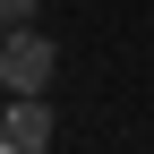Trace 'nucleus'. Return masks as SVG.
<instances>
[{
	"mask_svg": "<svg viewBox=\"0 0 154 154\" xmlns=\"http://www.w3.org/2000/svg\"><path fill=\"white\" fill-rule=\"evenodd\" d=\"M34 17H43V0H0V34L9 26H34Z\"/></svg>",
	"mask_w": 154,
	"mask_h": 154,
	"instance_id": "nucleus-3",
	"label": "nucleus"
},
{
	"mask_svg": "<svg viewBox=\"0 0 154 154\" xmlns=\"http://www.w3.org/2000/svg\"><path fill=\"white\" fill-rule=\"evenodd\" d=\"M0 103H9V86H0Z\"/></svg>",
	"mask_w": 154,
	"mask_h": 154,
	"instance_id": "nucleus-4",
	"label": "nucleus"
},
{
	"mask_svg": "<svg viewBox=\"0 0 154 154\" xmlns=\"http://www.w3.org/2000/svg\"><path fill=\"white\" fill-rule=\"evenodd\" d=\"M51 77H60V43H51V34H34V26L0 34V86L9 94H43Z\"/></svg>",
	"mask_w": 154,
	"mask_h": 154,
	"instance_id": "nucleus-1",
	"label": "nucleus"
},
{
	"mask_svg": "<svg viewBox=\"0 0 154 154\" xmlns=\"http://www.w3.org/2000/svg\"><path fill=\"white\" fill-rule=\"evenodd\" d=\"M0 154H51V103L43 94H9L0 103Z\"/></svg>",
	"mask_w": 154,
	"mask_h": 154,
	"instance_id": "nucleus-2",
	"label": "nucleus"
}]
</instances>
